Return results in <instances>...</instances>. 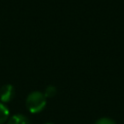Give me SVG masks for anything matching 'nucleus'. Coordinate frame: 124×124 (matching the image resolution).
<instances>
[{
  "mask_svg": "<svg viewBox=\"0 0 124 124\" xmlns=\"http://www.w3.org/2000/svg\"><path fill=\"white\" fill-rule=\"evenodd\" d=\"M26 108L31 113L41 112L46 105V97L43 92L33 91L26 97Z\"/></svg>",
  "mask_w": 124,
  "mask_h": 124,
  "instance_id": "1",
  "label": "nucleus"
},
{
  "mask_svg": "<svg viewBox=\"0 0 124 124\" xmlns=\"http://www.w3.org/2000/svg\"><path fill=\"white\" fill-rule=\"evenodd\" d=\"M15 87L12 84H4L0 88V100L2 103H9L15 97Z\"/></svg>",
  "mask_w": 124,
  "mask_h": 124,
  "instance_id": "2",
  "label": "nucleus"
},
{
  "mask_svg": "<svg viewBox=\"0 0 124 124\" xmlns=\"http://www.w3.org/2000/svg\"><path fill=\"white\" fill-rule=\"evenodd\" d=\"M7 124H31V123L27 116L17 113V114H14L13 116L9 117Z\"/></svg>",
  "mask_w": 124,
  "mask_h": 124,
  "instance_id": "3",
  "label": "nucleus"
},
{
  "mask_svg": "<svg viewBox=\"0 0 124 124\" xmlns=\"http://www.w3.org/2000/svg\"><path fill=\"white\" fill-rule=\"evenodd\" d=\"M10 117V111L7 108V106L0 102V124H4L5 122L8 121Z\"/></svg>",
  "mask_w": 124,
  "mask_h": 124,
  "instance_id": "4",
  "label": "nucleus"
},
{
  "mask_svg": "<svg viewBox=\"0 0 124 124\" xmlns=\"http://www.w3.org/2000/svg\"><path fill=\"white\" fill-rule=\"evenodd\" d=\"M56 93H57V89H56V87L54 85H48L45 89V92H44V94H45V96L46 98H51V97L55 96Z\"/></svg>",
  "mask_w": 124,
  "mask_h": 124,
  "instance_id": "5",
  "label": "nucleus"
},
{
  "mask_svg": "<svg viewBox=\"0 0 124 124\" xmlns=\"http://www.w3.org/2000/svg\"><path fill=\"white\" fill-rule=\"evenodd\" d=\"M94 124H116V122L109 117H101L97 119Z\"/></svg>",
  "mask_w": 124,
  "mask_h": 124,
  "instance_id": "6",
  "label": "nucleus"
},
{
  "mask_svg": "<svg viewBox=\"0 0 124 124\" xmlns=\"http://www.w3.org/2000/svg\"><path fill=\"white\" fill-rule=\"evenodd\" d=\"M44 124H54V123H52V122H46V123H44Z\"/></svg>",
  "mask_w": 124,
  "mask_h": 124,
  "instance_id": "7",
  "label": "nucleus"
}]
</instances>
